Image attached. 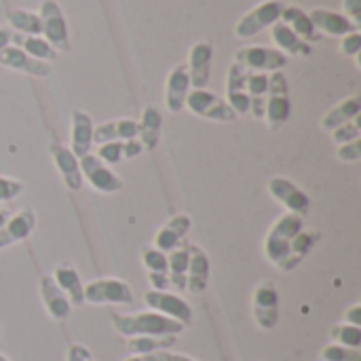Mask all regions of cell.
I'll list each match as a JSON object with an SVG mask.
<instances>
[{
	"mask_svg": "<svg viewBox=\"0 0 361 361\" xmlns=\"http://www.w3.org/2000/svg\"><path fill=\"white\" fill-rule=\"evenodd\" d=\"M281 21H283L298 38H302V40L309 42V44L322 40V34L315 30V25H313L311 19H309V13H305L300 6L286 4L283 11H281Z\"/></svg>",
	"mask_w": 361,
	"mask_h": 361,
	"instance_id": "cell-25",
	"label": "cell"
},
{
	"mask_svg": "<svg viewBox=\"0 0 361 361\" xmlns=\"http://www.w3.org/2000/svg\"><path fill=\"white\" fill-rule=\"evenodd\" d=\"M6 19H8L11 27L17 34H23V36H42V25H40L38 13L25 11V8H11L6 13Z\"/></svg>",
	"mask_w": 361,
	"mask_h": 361,
	"instance_id": "cell-32",
	"label": "cell"
},
{
	"mask_svg": "<svg viewBox=\"0 0 361 361\" xmlns=\"http://www.w3.org/2000/svg\"><path fill=\"white\" fill-rule=\"evenodd\" d=\"M112 328L125 336H178L186 330L180 322H173L157 311H144V313H133V315H123V313H110Z\"/></svg>",
	"mask_w": 361,
	"mask_h": 361,
	"instance_id": "cell-2",
	"label": "cell"
},
{
	"mask_svg": "<svg viewBox=\"0 0 361 361\" xmlns=\"http://www.w3.org/2000/svg\"><path fill=\"white\" fill-rule=\"evenodd\" d=\"M85 302L89 305H133L131 288L116 277H102L82 288Z\"/></svg>",
	"mask_w": 361,
	"mask_h": 361,
	"instance_id": "cell-6",
	"label": "cell"
},
{
	"mask_svg": "<svg viewBox=\"0 0 361 361\" xmlns=\"http://www.w3.org/2000/svg\"><path fill=\"white\" fill-rule=\"evenodd\" d=\"M192 228V220L186 214H176L171 216L154 235L152 239V247H157L163 254H169L173 250L180 247V243L184 241V237L188 235V231Z\"/></svg>",
	"mask_w": 361,
	"mask_h": 361,
	"instance_id": "cell-14",
	"label": "cell"
},
{
	"mask_svg": "<svg viewBox=\"0 0 361 361\" xmlns=\"http://www.w3.org/2000/svg\"><path fill=\"white\" fill-rule=\"evenodd\" d=\"M252 311L258 328L273 330L279 322V292L273 281H262L252 296Z\"/></svg>",
	"mask_w": 361,
	"mask_h": 361,
	"instance_id": "cell-11",
	"label": "cell"
},
{
	"mask_svg": "<svg viewBox=\"0 0 361 361\" xmlns=\"http://www.w3.org/2000/svg\"><path fill=\"white\" fill-rule=\"evenodd\" d=\"M271 40L275 42L277 51H281L286 57L294 55V57H309L313 47L309 42H305L302 38H298L281 19L277 23L271 25Z\"/></svg>",
	"mask_w": 361,
	"mask_h": 361,
	"instance_id": "cell-24",
	"label": "cell"
},
{
	"mask_svg": "<svg viewBox=\"0 0 361 361\" xmlns=\"http://www.w3.org/2000/svg\"><path fill=\"white\" fill-rule=\"evenodd\" d=\"M360 114H361V97L360 95H351V97H347V99L338 102L334 108H330V110L324 114V118H322V129H324V131H328V133H332L336 127H341V125H345V123H349V121L357 118Z\"/></svg>",
	"mask_w": 361,
	"mask_h": 361,
	"instance_id": "cell-27",
	"label": "cell"
},
{
	"mask_svg": "<svg viewBox=\"0 0 361 361\" xmlns=\"http://www.w3.org/2000/svg\"><path fill=\"white\" fill-rule=\"evenodd\" d=\"M161 131H163V114L154 106H146L137 121V140L142 142L144 150H154L159 146Z\"/></svg>",
	"mask_w": 361,
	"mask_h": 361,
	"instance_id": "cell-26",
	"label": "cell"
},
{
	"mask_svg": "<svg viewBox=\"0 0 361 361\" xmlns=\"http://www.w3.org/2000/svg\"><path fill=\"white\" fill-rule=\"evenodd\" d=\"M341 53L347 57H357L361 53V34L360 32H351L347 36L341 38Z\"/></svg>",
	"mask_w": 361,
	"mask_h": 361,
	"instance_id": "cell-42",
	"label": "cell"
},
{
	"mask_svg": "<svg viewBox=\"0 0 361 361\" xmlns=\"http://www.w3.org/2000/svg\"><path fill=\"white\" fill-rule=\"evenodd\" d=\"M11 42H13V47H19L23 53H27L30 57L47 61V63H51L57 57V51L42 36H23V34L13 32Z\"/></svg>",
	"mask_w": 361,
	"mask_h": 361,
	"instance_id": "cell-29",
	"label": "cell"
},
{
	"mask_svg": "<svg viewBox=\"0 0 361 361\" xmlns=\"http://www.w3.org/2000/svg\"><path fill=\"white\" fill-rule=\"evenodd\" d=\"M332 140H334V144L336 146H343V144H349V142H353V140H361V118H353V121H349V123H345V125H341V127H336L334 131H332Z\"/></svg>",
	"mask_w": 361,
	"mask_h": 361,
	"instance_id": "cell-36",
	"label": "cell"
},
{
	"mask_svg": "<svg viewBox=\"0 0 361 361\" xmlns=\"http://www.w3.org/2000/svg\"><path fill=\"white\" fill-rule=\"evenodd\" d=\"M38 290H40V298H42V305L49 313V317L55 322H66L72 313V305H70L68 296L59 290L55 279L51 275H44L38 283Z\"/></svg>",
	"mask_w": 361,
	"mask_h": 361,
	"instance_id": "cell-18",
	"label": "cell"
},
{
	"mask_svg": "<svg viewBox=\"0 0 361 361\" xmlns=\"http://www.w3.org/2000/svg\"><path fill=\"white\" fill-rule=\"evenodd\" d=\"M93 146V121L82 110H72L70 114V150L74 157H85Z\"/></svg>",
	"mask_w": 361,
	"mask_h": 361,
	"instance_id": "cell-19",
	"label": "cell"
},
{
	"mask_svg": "<svg viewBox=\"0 0 361 361\" xmlns=\"http://www.w3.org/2000/svg\"><path fill=\"white\" fill-rule=\"evenodd\" d=\"M142 262L148 273H167V254L159 252L157 247H146L142 252Z\"/></svg>",
	"mask_w": 361,
	"mask_h": 361,
	"instance_id": "cell-38",
	"label": "cell"
},
{
	"mask_svg": "<svg viewBox=\"0 0 361 361\" xmlns=\"http://www.w3.org/2000/svg\"><path fill=\"white\" fill-rule=\"evenodd\" d=\"M165 353H167V351L148 353V355H133V357H129V360H123V361H165Z\"/></svg>",
	"mask_w": 361,
	"mask_h": 361,
	"instance_id": "cell-48",
	"label": "cell"
},
{
	"mask_svg": "<svg viewBox=\"0 0 361 361\" xmlns=\"http://www.w3.org/2000/svg\"><path fill=\"white\" fill-rule=\"evenodd\" d=\"M40 25H42V38L57 51L68 53L70 51V36H68V23L63 17L61 6L57 0H42L38 8Z\"/></svg>",
	"mask_w": 361,
	"mask_h": 361,
	"instance_id": "cell-4",
	"label": "cell"
},
{
	"mask_svg": "<svg viewBox=\"0 0 361 361\" xmlns=\"http://www.w3.org/2000/svg\"><path fill=\"white\" fill-rule=\"evenodd\" d=\"M137 137V121L133 118H116L106 121L93 127V144L102 146L106 142H125Z\"/></svg>",
	"mask_w": 361,
	"mask_h": 361,
	"instance_id": "cell-23",
	"label": "cell"
},
{
	"mask_svg": "<svg viewBox=\"0 0 361 361\" xmlns=\"http://www.w3.org/2000/svg\"><path fill=\"white\" fill-rule=\"evenodd\" d=\"M21 192H23V184H21L19 180L0 176V203L17 199Z\"/></svg>",
	"mask_w": 361,
	"mask_h": 361,
	"instance_id": "cell-40",
	"label": "cell"
},
{
	"mask_svg": "<svg viewBox=\"0 0 361 361\" xmlns=\"http://www.w3.org/2000/svg\"><path fill=\"white\" fill-rule=\"evenodd\" d=\"M68 361H95L91 351L85 345H70L68 347Z\"/></svg>",
	"mask_w": 361,
	"mask_h": 361,
	"instance_id": "cell-45",
	"label": "cell"
},
{
	"mask_svg": "<svg viewBox=\"0 0 361 361\" xmlns=\"http://www.w3.org/2000/svg\"><path fill=\"white\" fill-rule=\"evenodd\" d=\"M0 361H8V360H6V357H4V355H0Z\"/></svg>",
	"mask_w": 361,
	"mask_h": 361,
	"instance_id": "cell-52",
	"label": "cell"
},
{
	"mask_svg": "<svg viewBox=\"0 0 361 361\" xmlns=\"http://www.w3.org/2000/svg\"><path fill=\"white\" fill-rule=\"evenodd\" d=\"M0 66H4L8 70H15V72H23V74L36 76V78H47L53 72L51 63L30 57L27 53H23L19 47H13V44L4 47L0 51Z\"/></svg>",
	"mask_w": 361,
	"mask_h": 361,
	"instance_id": "cell-15",
	"label": "cell"
},
{
	"mask_svg": "<svg viewBox=\"0 0 361 361\" xmlns=\"http://www.w3.org/2000/svg\"><path fill=\"white\" fill-rule=\"evenodd\" d=\"M144 152V146L137 137L133 140H125L123 142V159H135Z\"/></svg>",
	"mask_w": 361,
	"mask_h": 361,
	"instance_id": "cell-44",
	"label": "cell"
},
{
	"mask_svg": "<svg viewBox=\"0 0 361 361\" xmlns=\"http://www.w3.org/2000/svg\"><path fill=\"white\" fill-rule=\"evenodd\" d=\"M144 300L146 305L150 307V311H157L173 322H180L182 326H188L192 322V309L190 305L176 296V294H169V292H161V290H150L144 294Z\"/></svg>",
	"mask_w": 361,
	"mask_h": 361,
	"instance_id": "cell-12",
	"label": "cell"
},
{
	"mask_svg": "<svg viewBox=\"0 0 361 361\" xmlns=\"http://www.w3.org/2000/svg\"><path fill=\"white\" fill-rule=\"evenodd\" d=\"M212 59H214V47L209 42H195L188 51V80L192 89H205L212 74Z\"/></svg>",
	"mask_w": 361,
	"mask_h": 361,
	"instance_id": "cell-13",
	"label": "cell"
},
{
	"mask_svg": "<svg viewBox=\"0 0 361 361\" xmlns=\"http://www.w3.org/2000/svg\"><path fill=\"white\" fill-rule=\"evenodd\" d=\"M53 279L59 286V290L68 296L72 307H82L85 305V294H82L85 283L80 281V275H78V271L74 267L59 264L55 269V273H53Z\"/></svg>",
	"mask_w": 361,
	"mask_h": 361,
	"instance_id": "cell-28",
	"label": "cell"
},
{
	"mask_svg": "<svg viewBox=\"0 0 361 361\" xmlns=\"http://www.w3.org/2000/svg\"><path fill=\"white\" fill-rule=\"evenodd\" d=\"M322 361H361V349H349V347H343V345H328L324 347Z\"/></svg>",
	"mask_w": 361,
	"mask_h": 361,
	"instance_id": "cell-35",
	"label": "cell"
},
{
	"mask_svg": "<svg viewBox=\"0 0 361 361\" xmlns=\"http://www.w3.org/2000/svg\"><path fill=\"white\" fill-rule=\"evenodd\" d=\"M235 61L241 63L247 72H281L288 66V57L271 47H243L237 49Z\"/></svg>",
	"mask_w": 361,
	"mask_h": 361,
	"instance_id": "cell-8",
	"label": "cell"
},
{
	"mask_svg": "<svg viewBox=\"0 0 361 361\" xmlns=\"http://www.w3.org/2000/svg\"><path fill=\"white\" fill-rule=\"evenodd\" d=\"M292 114V102H290V89L288 78L283 72H273L269 76V91H267V104H264V121L269 129L277 131L281 129Z\"/></svg>",
	"mask_w": 361,
	"mask_h": 361,
	"instance_id": "cell-3",
	"label": "cell"
},
{
	"mask_svg": "<svg viewBox=\"0 0 361 361\" xmlns=\"http://www.w3.org/2000/svg\"><path fill=\"white\" fill-rule=\"evenodd\" d=\"M188 258H190L188 247H178V250L169 252V256H167V275H169V286H173L178 292H184V290H186Z\"/></svg>",
	"mask_w": 361,
	"mask_h": 361,
	"instance_id": "cell-30",
	"label": "cell"
},
{
	"mask_svg": "<svg viewBox=\"0 0 361 361\" xmlns=\"http://www.w3.org/2000/svg\"><path fill=\"white\" fill-rule=\"evenodd\" d=\"M51 159L55 163V169L59 171L63 184L68 190H80L82 188V173H80V165H78V157H74V152L57 142L51 144Z\"/></svg>",
	"mask_w": 361,
	"mask_h": 361,
	"instance_id": "cell-17",
	"label": "cell"
},
{
	"mask_svg": "<svg viewBox=\"0 0 361 361\" xmlns=\"http://www.w3.org/2000/svg\"><path fill=\"white\" fill-rule=\"evenodd\" d=\"M178 336H133L127 338V351L133 355H148V353H159L176 347Z\"/></svg>",
	"mask_w": 361,
	"mask_h": 361,
	"instance_id": "cell-31",
	"label": "cell"
},
{
	"mask_svg": "<svg viewBox=\"0 0 361 361\" xmlns=\"http://www.w3.org/2000/svg\"><path fill=\"white\" fill-rule=\"evenodd\" d=\"M319 233L317 231H300L296 237H294V243H292V262H294V267H298L311 252H313V247L319 243Z\"/></svg>",
	"mask_w": 361,
	"mask_h": 361,
	"instance_id": "cell-33",
	"label": "cell"
},
{
	"mask_svg": "<svg viewBox=\"0 0 361 361\" xmlns=\"http://www.w3.org/2000/svg\"><path fill=\"white\" fill-rule=\"evenodd\" d=\"M8 218H11V212H8V209H0V228L6 224V220H8Z\"/></svg>",
	"mask_w": 361,
	"mask_h": 361,
	"instance_id": "cell-51",
	"label": "cell"
},
{
	"mask_svg": "<svg viewBox=\"0 0 361 361\" xmlns=\"http://www.w3.org/2000/svg\"><path fill=\"white\" fill-rule=\"evenodd\" d=\"M336 157H338V161H343V163H355V161H361V140H353V142H349V144L338 146Z\"/></svg>",
	"mask_w": 361,
	"mask_h": 361,
	"instance_id": "cell-41",
	"label": "cell"
},
{
	"mask_svg": "<svg viewBox=\"0 0 361 361\" xmlns=\"http://www.w3.org/2000/svg\"><path fill=\"white\" fill-rule=\"evenodd\" d=\"M188 273H186V290L192 294H203L209 283V258L199 245H188Z\"/></svg>",
	"mask_w": 361,
	"mask_h": 361,
	"instance_id": "cell-22",
	"label": "cell"
},
{
	"mask_svg": "<svg viewBox=\"0 0 361 361\" xmlns=\"http://www.w3.org/2000/svg\"><path fill=\"white\" fill-rule=\"evenodd\" d=\"M345 324L361 326V305H353V307L345 313Z\"/></svg>",
	"mask_w": 361,
	"mask_h": 361,
	"instance_id": "cell-47",
	"label": "cell"
},
{
	"mask_svg": "<svg viewBox=\"0 0 361 361\" xmlns=\"http://www.w3.org/2000/svg\"><path fill=\"white\" fill-rule=\"evenodd\" d=\"M165 361H197L186 357V355H180V353H165Z\"/></svg>",
	"mask_w": 361,
	"mask_h": 361,
	"instance_id": "cell-50",
	"label": "cell"
},
{
	"mask_svg": "<svg viewBox=\"0 0 361 361\" xmlns=\"http://www.w3.org/2000/svg\"><path fill=\"white\" fill-rule=\"evenodd\" d=\"M302 228H305V218L290 214V212L279 216L277 222L269 228V233L264 237L262 252H264L267 260L286 273L294 271L296 267L292 262V243H294V237Z\"/></svg>",
	"mask_w": 361,
	"mask_h": 361,
	"instance_id": "cell-1",
	"label": "cell"
},
{
	"mask_svg": "<svg viewBox=\"0 0 361 361\" xmlns=\"http://www.w3.org/2000/svg\"><path fill=\"white\" fill-rule=\"evenodd\" d=\"M283 2L281 0H264L256 6H252L237 23H235V36L237 38H252L256 34H260L262 30L271 27L273 23H277L281 19V11H283Z\"/></svg>",
	"mask_w": 361,
	"mask_h": 361,
	"instance_id": "cell-5",
	"label": "cell"
},
{
	"mask_svg": "<svg viewBox=\"0 0 361 361\" xmlns=\"http://www.w3.org/2000/svg\"><path fill=\"white\" fill-rule=\"evenodd\" d=\"M245 85H247V70L241 63L233 61L226 74V93H247Z\"/></svg>",
	"mask_w": 361,
	"mask_h": 361,
	"instance_id": "cell-37",
	"label": "cell"
},
{
	"mask_svg": "<svg viewBox=\"0 0 361 361\" xmlns=\"http://www.w3.org/2000/svg\"><path fill=\"white\" fill-rule=\"evenodd\" d=\"M11 36H13V32L8 27H0V51L11 44Z\"/></svg>",
	"mask_w": 361,
	"mask_h": 361,
	"instance_id": "cell-49",
	"label": "cell"
},
{
	"mask_svg": "<svg viewBox=\"0 0 361 361\" xmlns=\"http://www.w3.org/2000/svg\"><path fill=\"white\" fill-rule=\"evenodd\" d=\"M309 19L311 23L315 25V30L319 34H328V36H347L351 32H360L357 25H353L343 13H336V11H328V8H313L309 13Z\"/></svg>",
	"mask_w": 361,
	"mask_h": 361,
	"instance_id": "cell-21",
	"label": "cell"
},
{
	"mask_svg": "<svg viewBox=\"0 0 361 361\" xmlns=\"http://www.w3.org/2000/svg\"><path fill=\"white\" fill-rule=\"evenodd\" d=\"M148 281H150L152 290L167 292V288H169V275L167 273H148Z\"/></svg>",
	"mask_w": 361,
	"mask_h": 361,
	"instance_id": "cell-46",
	"label": "cell"
},
{
	"mask_svg": "<svg viewBox=\"0 0 361 361\" xmlns=\"http://www.w3.org/2000/svg\"><path fill=\"white\" fill-rule=\"evenodd\" d=\"M330 336L336 341V345H343L349 349H361V326H351L343 322L332 328Z\"/></svg>",
	"mask_w": 361,
	"mask_h": 361,
	"instance_id": "cell-34",
	"label": "cell"
},
{
	"mask_svg": "<svg viewBox=\"0 0 361 361\" xmlns=\"http://www.w3.org/2000/svg\"><path fill=\"white\" fill-rule=\"evenodd\" d=\"M343 15L353 23V25H361V0H343Z\"/></svg>",
	"mask_w": 361,
	"mask_h": 361,
	"instance_id": "cell-43",
	"label": "cell"
},
{
	"mask_svg": "<svg viewBox=\"0 0 361 361\" xmlns=\"http://www.w3.org/2000/svg\"><path fill=\"white\" fill-rule=\"evenodd\" d=\"M184 108H188V112L209 118V121H218V123H231L237 118V114L233 112V108L226 104V99H222L220 95L207 91V89H192L188 91L186 104Z\"/></svg>",
	"mask_w": 361,
	"mask_h": 361,
	"instance_id": "cell-7",
	"label": "cell"
},
{
	"mask_svg": "<svg viewBox=\"0 0 361 361\" xmlns=\"http://www.w3.org/2000/svg\"><path fill=\"white\" fill-rule=\"evenodd\" d=\"M95 157L99 161H104L108 167L112 165H118L123 161V142H106L97 148Z\"/></svg>",
	"mask_w": 361,
	"mask_h": 361,
	"instance_id": "cell-39",
	"label": "cell"
},
{
	"mask_svg": "<svg viewBox=\"0 0 361 361\" xmlns=\"http://www.w3.org/2000/svg\"><path fill=\"white\" fill-rule=\"evenodd\" d=\"M36 228V214L32 207L19 209L17 214H13L6 224L0 228V250H6L19 241H25Z\"/></svg>",
	"mask_w": 361,
	"mask_h": 361,
	"instance_id": "cell-16",
	"label": "cell"
},
{
	"mask_svg": "<svg viewBox=\"0 0 361 361\" xmlns=\"http://www.w3.org/2000/svg\"><path fill=\"white\" fill-rule=\"evenodd\" d=\"M188 91H190V80H188L186 66L171 68V72L167 74V82H165V108L171 114H178L180 110H184Z\"/></svg>",
	"mask_w": 361,
	"mask_h": 361,
	"instance_id": "cell-20",
	"label": "cell"
},
{
	"mask_svg": "<svg viewBox=\"0 0 361 361\" xmlns=\"http://www.w3.org/2000/svg\"><path fill=\"white\" fill-rule=\"evenodd\" d=\"M78 165H80V173L82 178L89 182V186L95 190V192H102V195H114L123 188V180L104 163L99 161L95 154H85L78 159Z\"/></svg>",
	"mask_w": 361,
	"mask_h": 361,
	"instance_id": "cell-10",
	"label": "cell"
},
{
	"mask_svg": "<svg viewBox=\"0 0 361 361\" xmlns=\"http://www.w3.org/2000/svg\"><path fill=\"white\" fill-rule=\"evenodd\" d=\"M269 195L275 201H279L290 214L305 218L311 212V197L290 178H283V176L271 178L269 180Z\"/></svg>",
	"mask_w": 361,
	"mask_h": 361,
	"instance_id": "cell-9",
	"label": "cell"
}]
</instances>
